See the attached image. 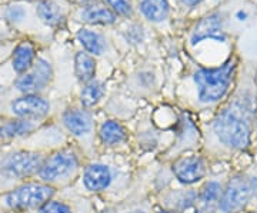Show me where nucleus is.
<instances>
[{"label": "nucleus", "mask_w": 257, "mask_h": 213, "mask_svg": "<svg viewBox=\"0 0 257 213\" xmlns=\"http://www.w3.org/2000/svg\"><path fill=\"white\" fill-rule=\"evenodd\" d=\"M254 121V93L250 89H244L217 113L211 123V129L223 148L241 152L251 143Z\"/></svg>", "instance_id": "obj_1"}, {"label": "nucleus", "mask_w": 257, "mask_h": 213, "mask_svg": "<svg viewBox=\"0 0 257 213\" xmlns=\"http://www.w3.org/2000/svg\"><path fill=\"white\" fill-rule=\"evenodd\" d=\"M236 73H237V59L234 56L229 57L223 65L217 67L199 69L193 76L199 92V100L206 104L220 102L229 93Z\"/></svg>", "instance_id": "obj_2"}, {"label": "nucleus", "mask_w": 257, "mask_h": 213, "mask_svg": "<svg viewBox=\"0 0 257 213\" xmlns=\"http://www.w3.org/2000/svg\"><path fill=\"white\" fill-rule=\"evenodd\" d=\"M253 200V189L250 177L243 173H236L227 180L223 187L217 210L221 213H241Z\"/></svg>", "instance_id": "obj_3"}, {"label": "nucleus", "mask_w": 257, "mask_h": 213, "mask_svg": "<svg viewBox=\"0 0 257 213\" xmlns=\"http://www.w3.org/2000/svg\"><path fill=\"white\" fill-rule=\"evenodd\" d=\"M53 195V187L40 183H28L15 189L5 196V203L15 210H26L40 207L49 202Z\"/></svg>", "instance_id": "obj_4"}, {"label": "nucleus", "mask_w": 257, "mask_h": 213, "mask_svg": "<svg viewBox=\"0 0 257 213\" xmlns=\"http://www.w3.org/2000/svg\"><path fill=\"white\" fill-rule=\"evenodd\" d=\"M43 165L42 156L35 152H16L5 158L0 163V173L6 177H28Z\"/></svg>", "instance_id": "obj_5"}, {"label": "nucleus", "mask_w": 257, "mask_h": 213, "mask_svg": "<svg viewBox=\"0 0 257 213\" xmlns=\"http://www.w3.org/2000/svg\"><path fill=\"white\" fill-rule=\"evenodd\" d=\"M190 40L193 46L202 43L204 40H216L220 43H226V15L223 12H213L204 16L193 29Z\"/></svg>", "instance_id": "obj_6"}, {"label": "nucleus", "mask_w": 257, "mask_h": 213, "mask_svg": "<svg viewBox=\"0 0 257 213\" xmlns=\"http://www.w3.org/2000/svg\"><path fill=\"white\" fill-rule=\"evenodd\" d=\"M77 167V156L72 150H60L53 153L42 165L39 175L43 180L55 182L62 177L67 176Z\"/></svg>", "instance_id": "obj_7"}, {"label": "nucleus", "mask_w": 257, "mask_h": 213, "mask_svg": "<svg viewBox=\"0 0 257 213\" xmlns=\"http://www.w3.org/2000/svg\"><path fill=\"white\" fill-rule=\"evenodd\" d=\"M52 77H53L52 65L46 59L39 57L36 63L33 65L32 72L20 76L16 80V87L26 94H33L35 92L45 89L52 82Z\"/></svg>", "instance_id": "obj_8"}, {"label": "nucleus", "mask_w": 257, "mask_h": 213, "mask_svg": "<svg viewBox=\"0 0 257 213\" xmlns=\"http://www.w3.org/2000/svg\"><path fill=\"white\" fill-rule=\"evenodd\" d=\"M49 109H50L49 103L43 97H39L36 94H26L12 103V112L25 121L42 119L49 113Z\"/></svg>", "instance_id": "obj_9"}, {"label": "nucleus", "mask_w": 257, "mask_h": 213, "mask_svg": "<svg viewBox=\"0 0 257 213\" xmlns=\"http://www.w3.org/2000/svg\"><path fill=\"white\" fill-rule=\"evenodd\" d=\"M173 173L176 177L186 185H192L202 180L206 175L204 160L199 156H187L179 159L173 165Z\"/></svg>", "instance_id": "obj_10"}, {"label": "nucleus", "mask_w": 257, "mask_h": 213, "mask_svg": "<svg viewBox=\"0 0 257 213\" xmlns=\"http://www.w3.org/2000/svg\"><path fill=\"white\" fill-rule=\"evenodd\" d=\"M84 186L93 190V192H100L110 185L111 173L110 169L104 165H90L84 172Z\"/></svg>", "instance_id": "obj_11"}, {"label": "nucleus", "mask_w": 257, "mask_h": 213, "mask_svg": "<svg viewBox=\"0 0 257 213\" xmlns=\"http://www.w3.org/2000/svg\"><path fill=\"white\" fill-rule=\"evenodd\" d=\"M63 122L66 128L76 136H82L92 129V118L84 111H67L63 115Z\"/></svg>", "instance_id": "obj_12"}, {"label": "nucleus", "mask_w": 257, "mask_h": 213, "mask_svg": "<svg viewBox=\"0 0 257 213\" xmlns=\"http://www.w3.org/2000/svg\"><path fill=\"white\" fill-rule=\"evenodd\" d=\"M35 46L30 43V42H22L19 43L15 52H13V69L18 72V73H25L26 70H29L33 62H35Z\"/></svg>", "instance_id": "obj_13"}, {"label": "nucleus", "mask_w": 257, "mask_h": 213, "mask_svg": "<svg viewBox=\"0 0 257 213\" xmlns=\"http://www.w3.org/2000/svg\"><path fill=\"white\" fill-rule=\"evenodd\" d=\"M82 19L94 25H111L116 22V15L103 5H90L82 12Z\"/></svg>", "instance_id": "obj_14"}, {"label": "nucleus", "mask_w": 257, "mask_h": 213, "mask_svg": "<svg viewBox=\"0 0 257 213\" xmlns=\"http://www.w3.org/2000/svg\"><path fill=\"white\" fill-rule=\"evenodd\" d=\"M140 10L150 22H163L169 16L170 5L167 0H143Z\"/></svg>", "instance_id": "obj_15"}, {"label": "nucleus", "mask_w": 257, "mask_h": 213, "mask_svg": "<svg viewBox=\"0 0 257 213\" xmlns=\"http://www.w3.org/2000/svg\"><path fill=\"white\" fill-rule=\"evenodd\" d=\"M74 67H76V76L83 83H90L96 73V62L92 56L87 53H77L74 57Z\"/></svg>", "instance_id": "obj_16"}, {"label": "nucleus", "mask_w": 257, "mask_h": 213, "mask_svg": "<svg viewBox=\"0 0 257 213\" xmlns=\"http://www.w3.org/2000/svg\"><path fill=\"white\" fill-rule=\"evenodd\" d=\"M77 39L79 42L82 43V46L92 55H101L103 50H104V42H103V37L92 32L89 29H80L77 32Z\"/></svg>", "instance_id": "obj_17"}, {"label": "nucleus", "mask_w": 257, "mask_h": 213, "mask_svg": "<svg viewBox=\"0 0 257 213\" xmlns=\"http://www.w3.org/2000/svg\"><path fill=\"white\" fill-rule=\"evenodd\" d=\"M100 139L106 145H117L120 142L126 139V130L123 126L114 121H107L101 125Z\"/></svg>", "instance_id": "obj_18"}, {"label": "nucleus", "mask_w": 257, "mask_h": 213, "mask_svg": "<svg viewBox=\"0 0 257 213\" xmlns=\"http://www.w3.org/2000/svg\"><path fill=\"white\" fill-rule=\"evenodd\" d=\"M37 15L49 26H57L63 22V15L59 9V6L53 2L43 0L37 5Z\"/></svg>", "instance_id": "obj_19"}, {"label": "nucleus", "mask_w": 257, "mask_h": 213, "mask_svg": "<svg viewBox=\"0 0 257 213\" xmlns=\"http://www.w3.org/2000/svg\"><path fill=\"white\" fill-rule=\"evenodd\" d=\"M221 192H223V186L216 180H210L202 187V190L199 193V202H202V204L217 206Z\"/></svg>", "instance_id": "obj_20"}, {"label": "nucleus", "mask_w": 257, "mask_h": 213, "mask_svg": "<svg viewBox=\"0 0 257 213\" xmlns=\"http://www.w3.org/2000/svg\"><path fill=\"white\" fill-rule=\"evenodd\" d=\"M104 93V86L100 82H90L86 84V87L82 90L80 94V100H82L83 106L86 108H92L96 103L99 102Z\"/></svg>", "instance_id": "obj_21"}, {"label": "nucleus", "mask_w": 257, "mask_h": 213, "mask_svg": "<svg viewBox=\"0 0 257 213\" xmlns=\"http://www.w3.org/2000/svg\"><path fill=\"white\" fill-rule=\"evenodd\" d=\"M33 130V125L29 121H12L5 123L6 138H18L29 135Z\"/></svg>", "instance_id": "obj_22"}, {"label": "nucleus", "mask_w": 257, "mask_h": 213, "mask_svg": "<svg viewBox=\"0 0 257 213\" xmlns=\"http://www.w3.org/2000/svg\"><path fill=\"white\" fill-rule=\"evenodd\" d=\"M37 213H72V210L67 204L52 200V202H46L43 206H40Z\"/></svg>", "instance_id": "obj_23"}, {"label": "nucleus", "mask_w": 257, "mask_h": 213, "mask_svg": "<svg viewBox=\"0 0 257 213\" xmlns=\"http://www.w3.org/2000/svg\"><path fill=\"white\" fill-rule=\"evenodd\" d=\"M110 8H113V10L119 15H123V16H127L132 13V6H130V2L128 0H106Z\"/></svg>", "instance_id": "obj_24"}, {"label": "nucleus", "mask_w": 257, "mask_h": 213, "mask_svg": "<svg viewBox=\"0 0 257 213\" xmlns=\"http://www.w3.org/2000/svg\"><path fill=\"white\" fill-rule=\"evenodd\" d=\"M6 16H8V19L12 20V22H19V20H22L23 16H25V10L22 9V8H18V6H13V8H9V9H8Z\"/></svg>", "instance_id": "obj_25"}, {"label": "nucleus", "mask_w": 257, "mask_h": 213, "mask_svg": "<svg viewBox=\"0 0 257 213\" xmlns=\"http://www.w3.org/2000/svg\"><path fill=\"white\" fill-rule=\"evenodd\" d=\"M234 19H236L239 23H246L248 19H250V12H248L247 9L236 10V13H234Z\"/></svg>", "instance_id": "obj_26"}, {"label": "nucleus", "mask_w": 257, "mask_h": 213, "mask_svg": "<svg viewBox=\"0 0 257 213\" xmlns=\"http://www.w3.org/2000/svg\"><path fill=\"white\" fill-rule=\"evenodd\" d=\"M248 177H250V183H251V189H253V199L257 200V175Z\"/></svg>", "instance_id": "obj_27"}, {"label": "nucleus", "mask_w": 257, "mask_h": 213, "mask_svg": "<svg viewBox=\"0 0 257 213\" xmlns=\"http://www.w3.org/2000/svg\"><path fill=\"white\" fill-rule=\"evenodd\" d=\"M182 3H183L184 6H189V8H194V6H197L199 3H202L203 0H180Z\"/></svg>", "instance_id": "obj_28"}, {"label": "nucleus", "mask_w": 257, "mask_h": 213, "mask_svg": "<svg viewBox=\"0 0 257 213\" xmlns=\"http://www.w3.org/2000/svg\"><path fill=\"white\" fill-rule=\"evenodd\" d=\"M6 138V132H5V125H0V139Z\"/></svg>", "instance_id": "obj_29"}, {"label": "nucleus", "mask_w": 257, "mask_h": 213, "mask_svg": "<svg viewBox=\"0 0 257 213\" xmlns=\"http://www.w3.org/2000/svg\"><path fill=\"white\" fill-rule=\"evenodd\" d=\"M130 213H146V212H143V210H135V212H130Z\"/></svg>", "instance_id": "obj_30"}, {"label": "nucleus", "mask_w": 257, "mask_h": 213, "mask_svg": "<svg viewBox=\"0 0 257 213\" xmlns=\"http://www.w3.org/2000/svg\"><path fill=\"white\" fill-rule=\"evenodd\" d=\"M254 122H256V133H257V113H256V121Z\"/></svg>", "instance_id": "obj_31"}, {"label": "nucleus", "mask_w": 257, "mask_h": 213, "mask_svg": "<svg viewBox=\"0 0 257 213\" xmlns=\"http://www.w3.org/2000/svg\"><path fill=\"white\" fill-rule=\"evenodd\" d=\"M159 213H172V212H166V210H163V212H159Z\"/></svg>", "instance_id": "obj_32"}]
</instances>
